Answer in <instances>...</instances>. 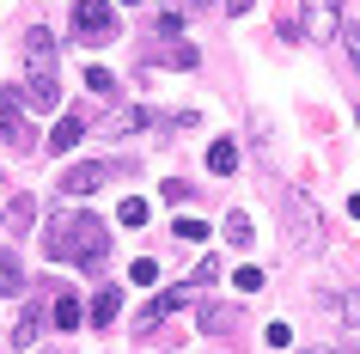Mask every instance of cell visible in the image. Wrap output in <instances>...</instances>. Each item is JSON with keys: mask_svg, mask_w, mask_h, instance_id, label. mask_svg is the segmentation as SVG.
Listing matches in <instances>:
<instances>
[{"mask_svg": "<svg viewBox=\"0 0 360 354\" xmlns=\"http://www.w3.org/2000/svg\"><path fill=\"white\" fill-rule=\"evenodd\" d=\"M177 239H208V220H195V214H184V220H177Z\"/></svg>", "mask_w": 360, "mask_h": 354, "instance_id": "obj_24", "label": "cell"}, {"mask_svg": "<svg viewBox=\"0 0 360 354\" xmlns=\"http://www.w3.org/2000/svg\"><path fill=\"white\" fill-rule=\"evenodd\" d=\"M195 324H202V330H214V336H232V330H238V305H202V312H195Z\"/></svg>", "mask_w": 360, "mask_h": 354, "instance_id": "obj_9", "label": "cell"}, {"mask_svg": "<svg viewBox=\"0 0 360 354\" xmlns=\"http://www.w3.org/2000/svg\"><path fill=\"white\" fill-rule=\"evenodd\" d=\"M31 214H37V208H31V196H13V208H6V226H13V232H31Z\"/></svg>", "mask_w": 360, "mask_h": 354, "instance_id": "obj_16", "label": "cell"}, {"mask_svg": "<svg viewBox=\"0 0 360 354\" xmlns=\"http://www.w3.org/2000/svg\"><path fill=\"white\" fill-rule=\"evenodd\" d=\"M208 171L214 177H232V171H238V147H232V141H214L208 147Z\"/></svg>", "mask_w": 360, "mask_h": 354, "instance_id": "obj_12", "label": "cell"}, {"mask_svg": "<svg viewBox=\"0 0 360 354\" xmlns=\"http://www.w3.org/2000/svg\"><path fill=\"white\" fill-rule=\"evenodd\" d=\"M220 6H226L232 19H238V13H250V0H220Z\"/></svg>", "mask_w": 360, "mask_h": 354, "instance_id": "obj_26", "label": "cell"}, {"mask_svg": "<svg viewBox=\"0 0 360 354\" xmlns=\"http://www.w3.org/2000/svg\"><path fill=\"white\" fill-rule=\"evenodd\" d=\"M226 239L232 244H250V214H226Z\"/></svg>", "mask_w": 360, "mask_h": 354, "instance_id": "obj_23", "label": "cell"}, {"mask_svg": "<svg viewBox=\"0 0 360 354\" xmlns=\"http://www.w3.org/2000/svg\"><path fill=\"white\" fill-rule=\"evenodd\" d=\"M86 92H98V98H116V80H110V68H86Z\"/></svg>", "mask_w": 360, "mask_h": 354, "instance_id": "obj_19", "label": "cell"}, {"mask_svg": "<svg viewBox=\"0 0 360 354\" xmlns=\"http://www.w3.org/2000/svg\"><path fill=\"white\" fill-rule=\"evenodd\" d=\"M122 6H141V0H122Z\"/></svg>", "mask_w": 360, "mask_h": 354, "instance_id": "obj_29", "label": "cell"}, {"mask_svg": "<svg viewBox=\"0 0 360 354\" xmlns=\"http://www.w3.org/2000/svg\"><path fill=\"white\" fill-rule=\"evenodd\" d=\"M354 122H360V110H354Z\"/></svg>", "mask_w": 360, "mask_h": 354, "instance_id": "obj_30", "label": "cell"}, {"mask_svg": "<svg viewBox=\"0 0 360 354\" xmlns=\"http://www.w3.org/2000/svg\"><path fill=\"white\" fill-rule=\"evenodd\" d=\"M305 354H342V348H330V342H323V348H305Z\"/></svg>", "mask_w": 360, "mask_h": 354, "instance_id": "obj_27", "label": "cell"}, {"mask_svg": "<svg viewBox=\"0 0 360 354\" xmlns=\"http://www.w3.org/2000/svg\"><path fill=\"white\" fill-rule=\"evenodd\" d=\"M0 141H13V153L31 147V134H25V110H19V98H13V92H0Z\"/></svg>", "mask_w": 360, "mask_h": 354, "instance_id": "obj_8", "label": "cell"}, {"mask_svg": "<svg viewBox=\"0 0 360 354\" xmlns=\"http://www.w3.org/2000/svg\"><path fill=\"white\" fill-rule=\"evenodd\" d=\"M79 317H86V312H79V299H74V293H56V305H49V324L68 336V330H79Z\"/></svg>", "mask_w": 360, "mask_h": 354, "instance_id": "obj_11", "label": "cell"}, {"mask_svg": "<svg viewBox=\"0 0 360 354\" xmlns=\"http://www.w3.org/2000/svg\"><path fill=\"white\" fill-rule=\"evenodd\" d=\"M116 220H122V226H147V202H141V196H129V202L116 208Z\"/></svg>", "mask_w": 360, "mask_h": 354, "instance_id": "obj_21", "label": "cell"}, {"mask_svg": "<svg viewBox=\"0 0 360 354\" xmlns=\"http://www.w3.org/2000/svg\"><path fill=\"white\" fill-rule=\"evenodd\" d=\"M348 214H354V220H360V196H354V202H348Z\"/></svg>", "mask_w": 360, "mask_h": 354, "instance_id": "obj_28", "label": "cell"}, {"mask_svg": "<svg viewBox=\"0 0 360 354\" xmlns=\"http://www.w3.org/2000/svg\"><path fill=\"white\" fill-rule=\"evenodd\" d=\"M122 312V293H116V287H104V293L92 299V324H104V330H110V317Z\"/></svg>", "mask_w": 360, "mask_h": 354, "instance_id": "obj_14", "label": "cell"}, {"mask_svg": "<svg viewBox=\"0 0 360 354\" xmlns=\"http://www.w3.org/2000/svg\"><path fill=\"white\" fill-rule=\"evenodd\" d=\"M232 281H238V287H245V293H263V269H257V263H245V269H232Z\"/></svg>", "mask_w": 360, "mask_h": 354, "instance_id": "obj_20", "label": "cell"}, {"mask_svg": "<svg viewBox=\"0 0 360 354\" xmlns=\"http://www.w3.org/2000/svg\"><path fill=\"white\" fill-rule=\"evenodd\" d=\"M214 281H220V257H202L190 269V281H177V287H171V293H159V299H147V312H141V324H134V330L147 336L153 324H165L171 312H177V305H190V299H202L214 287Z\"/></svg>", "mask_w": 360, "mask_h": 354, "instance_id": "obj_3", "label": "cell"}, {"mask_svg": "<svg viewBox=\"0 0 360 354\" xmlns=\"http://www.w3.org/2000/svg\"><path fill=\"white\" fill-rule=\"evenodd\" d=\"M6 293H25V269H19L13 251H0V299H6Z\"/></svg>", "mask_w": 360, "mask_h": 354, "instance_id": "obj_13", "label": "cell"}, {"mask_svg": "<svg viewBox=\"0 0 360 354\" xmlns=\"http://www.w3.org/2000/svg\"><path fill=\"white\" fill-rule=\"evenodd\" d=\"M342 43H348V68H354V80H360V25L342 19Z\"/></svg>", "mask_w": 360, "mask_h": 354, "instance_id": "obj_22", "label": "cell"}, {"mask_svg": "<svg viewBox=\"0 0 360 354\" xmlns=\"http://www.w3.org/2000/svg\"><path fill=\"white\" fill-rule=\"evenodd\" d=\"M129 275L141 281V287H153V281H159V263H153V257H141V263H134V269H129Z\"/></svg>", "mask_w": 360, "mask_h": 354, "instance_id": "obj_25", "label": "cell"}, {"mask_svg": "<svg viewBox=\"0 0 360 354\" xmlns=\"http://www.w3.org/2000/svg\"><path fill=\"white\" fill-rule=\"evenodd\" d=\"M287 244H293V251H305V257H311V251H318L323 244V214H318V196H311V189H287Z\"/></svg>", "mask_w": 360, "mask_h": 354, "instance_id": "obj_4", "label": "cell"}, {"mask_svg": "<svg viewBox=\"0 0 360 354\" xmlns=\"http://www.w3.org/2000/svg\"><path fill=\"white\" fill-rule=\"evenodd\" d=\"M74 37L86 43V49H98V43H116V37H122L116 6H110V0H74Z\"/></svg>", "mask_w": 360, "mask_h": 354, "instance_id": "obj_5", "label": "cell"}, {"mask_svg": "<svg viewBox=\"0 0 360 354\" xmlns=\"http://www.w3.org/2000/svg\"><path fill=\"white\" fill-rule=\"evenodd\" d=\"M79 134H86V122H79V116H61L56 134H49V153H56V159H61V153H74V147H79Z\"/></svg>", "mask_w": 360, "mask_h": 354, "instance_id": "obj_10", "label": "cell"}, {"mask_svg": "<svg viewBox=\"0 0 360 354\" xmlns=\"http://www.w3.org/2000/svg\"><path fill=\"white\" fill-rule=\"evenodd\" d=\"M300 13H305V37L311 43L342 37V0H300Z\"/></svg>", "mask_w": 360, "mask_h": 354, "instance_id": "obj_6", "label": "cell"}, {"mask_svg": "<svg viewBox=\"0 0 360 354\" xmlns=\"http://www.w3.org/2000/svg\"><path fill=\"white\" fill-rule=\"evenodd\" d=\"M37 330H43V317H37V312H25L19 324H13V348H31V342H37Z\"/></svg>", "mask_w": 360, "mask_h": 354, "instance_id": "obj_17", "label": "cell"}, {"mask_svg": "<svg viewBox=\"0 0 360 354\" xmlns=\"http://www.w3.org/2000/svg\"><path fill=\"white\" fill-rule=\"evenodd\" d=\"M202 6H208V0H202Z\"/></svg>", "mask_w": 360, "mask_h": 354, "instance_id": "obj_31", "label": "cell"}, {"mask_svg": "<svg viewBox=\"0 0 360 354\" xmlns=\"http://www.w3.org/2000/svg\"><path fill=\"white\" fill-rule=\"evenodd\" d=\"M25 104L31 110H56L61 104V56L43 25L25 31Z\"/></svg>", "mask_w": 360, "mask_h": 354, "instance_id": "obj_2", "label": "cell"}, {"mask_svg": "<svg viewBox=\"0 0 360 354\" xmlns=\"http://www.w3.org/2000/svg\"><path fill=\"white\" fill-rule=\"evenodd\" d=\"M165 61H171V68H184V74H190V68H202V56H195L190 43H177V37L165 43Z\"/></svg>", "mask_w": 360, "mask_h": 354, "instance_id": "obj_15", "label": "cell"}, {"mask_svg": "<svg viewBox=\"0 0 360 354\" xmlns=\"http://www.w3.org/2000/svg\"><path fill=\"white\" fill-rule=\"evenodd\" d=\"M43 257L49 263H79L86 275H98L104 269V257H110V226L98 220V214H61L43 226Z\"/></svg>", "mask_w": 360, "mask_h": 354, "instance_id": "obj_1", "label": "cell"}, {"mask_svg": "<svg viewBox=\"0 0 360 354\" xmlns=\"http://www.w3.org/2000/svg\"><path fill=\"white\" fill-rule=\"evenodd\" d=\"M141 129H147V110H116V122L104 134H141Z\"/></svg>", "mask_w": 360, "mask_h": 354, "instance_id": "obj_18", "label": "cell"}, {"mask_svg": "<svg viewBox=\"0 0 360 354\" xmlns=\"http://www.w3.org/2000/svg\"><path fill=\"white\" fill-rule=\"evenodd\" d=\"M104 177H110V165H98V159L68 165V171H61V196H98V189H104Z\"/></svg>", "mask_w": 360, "mask_h": 354, "instance_id": "obj_7", "label": "cell"}]
</instances>
